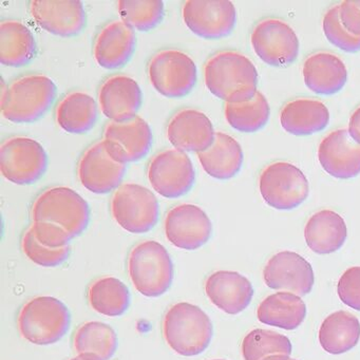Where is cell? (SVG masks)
I'll use <instances>...</instances> for the list:
<instances>
[{
    "mask_svg": "<svg viewBox=\"0 0 360 360\" xmlns=\"http://www.w3.org/2000/svg\"><path fill=\"white\" fill-rule=\"evenodd\" d=\"M349 131L351 138L355 141L356 143L360 144V106L352 113L349 117Z\"/></svg>",
    "mask_w": 360,
    "mask_h": 360,
    "instance_id": "41",
    "label": "cell"
},
{
    "mask_svg": "<svg viewBox=\"0 0 360 360\" xmlns=\"http://www.w3.org/2000/svg\"><path fill=\"white\" fill-rule=\"evenodd\" d=\"M204 81L210 94L229 104L248 102L256 96L258 71L250 58L235 50H222L204 64Z\"/></svg>",
    "mask_w": 360,
    "mask_h": 360,
    "instance_id": "1",
    "label": "cell"
},
{
    "mask_svg": "<svg viewBox=\"0 0 360 360\" xmlns=\"http://www.w3.org/2000/svg\"><path fill=\"white\" fill-rule=\"evenodd\" d=\"M263 360H296L290 358L288 355H274L269 356V357L264 358Z\"/></svg>",
    "mask_w": 360,
    "mask_h": 360,
    "instance_id": "42",
    "label": "cell"
},
{
    "mask_svg": "<svg viewBox=\"0 0 360 360\" xmlns=\"http://www.w3.org/2000/svg\"><path fill=\"white\" fill-rule=\"evenodd\" d=\"M205 292L214 307L229 315H237L252 302L254 288L250 280L241 274L219 271L208 276Z\"/></svg>",
    "mask_w": 360,
    "mask_h": 360,
    "instance_id": "23",
    "label": "cell"
},
{
    "mask_svg": "<svg viewBox=\"0 0 360 360\" xmlns=\"http://www.w3.org/2000/svg\"><path fill=\"white\" fill-rule=\"evenodd\" d=\"M54 117L56 124L68 134H87L98 121V105L85 92H69L58 101Z\"/></svg>",
    "mask_w": 360,
    "mask_h": 360,
    "instance_id": "28",
    "label": "cell"
},
{
    "mask_svg": "<svg viewBox=\"0 0 360 360\" xmlns=\"http://www.w3.org/2000/svg\"><path fill=\"white\" fill-rule=\"evenodd\" d=\"M339 18L347 32L360 37V0H345L339 5Z\"/></svg>",
    "mask_w": 360,
    "mask_h": 360,
    "instance_id": "40",
    "label": "cell"
},
{
    "mask_svg": "<svg viewBox=\"0 0 360 360\" xmlns=\"http://www.w3.org/2000/svg\"><path fill=\"white\" fill-rule=\"evenodd\" d=\"M73 347L82 359L110 360L117 349V332L104 322H85L73 335Z\"/></svg>",
    "mask_w": 360,
    "mask_h": 360,
    "instance_id": "29",
    "label": "cell"
},
{
    "mask_svg": "<svg viewBox=\"0 0 360 360\" xmlns=\"http://www.w3.org/2000/svg\"><path fill=\"white\" fill-rule=\"evenodd\" d=\"M302 75L305 86L320 96L338 94L347 81L345 63L330 52H316L307 56L303 62Z\"/></svg>",
    "mask_w": 360,
    "mask_h": 360,
    "instance_id": "24",
    "label": "cell"
},
{
    "mask_svg": "<svg viewBox=\"0 0 360 360\" xmlns=\"http://www.w3.org/2000/svg\"><path fill=\"white\" fill-rule=\"evenodd\" d=\"M29 11L41 29L56 37H77L87 22L85 8L79 0H33Z\"/></svg>",
    "mask_w": 360,
    "mask_h": 360,
    "instance_id": "17",
    "label": "cell"
},
{
    "mask_svg": "<svg viewBox=\"0 0 360 360\" xmlns=\"http://www.w3.org/2000/svg\"><path fill=\"white\" fill-rule=\"evenodd\" d=\"M47 168V153L34 139L9 136L0 145V170L14 184H34Z\"/></svg>",
    "mask_w": 360,
    "mask_h": 360,
    "instance_id": "9",
    "label": "cell"
},
{
    "mask_svg": "<svg viewBox=\"0 0 360 360\" xmlns=\"http://www.w3.org/2000/svg\"><path fill=\"white\" fill-rule=\"evenodd\" d=\"M32 222L46 223L68 233L81 236L90 222L87 201L69 187L53 186L37 195L31 206Z\"/></svg>",
    "mask_w": 360,
    "mask_h": 360,
    "instance_id": "4",
    "label": "cell"
},
{
    "mask_svg": "<svg viewBox=\"0 0 360 360\" xmlns=\"http://www.w3.org/2000/svg\"><path fill=\"white\" fill-rule=\"evenodd\" d=\"M163 336L170 349L179 355L193 357L210 347L214 326L210 316L201 307L179 302L164 316Z\"/></svg>",
    "mask_w": 360,
    "mask_h": 360,
    "instance_id": "3",
    "label": "cell"
},
{
    "mask_svg": "<svg viewBox=\"0 0 360 360\" xmlns=\"http://www.w3.org/2000/svg\"><path fill=\"white\" fill-rule=\"evenodd\" d=\"M153 131L142 117L126 122L109 121L103 130V143L107 153L120 163L140 161L153 146Z\"/></svg>",
    "mask_w": 360,
    "mask_h": 360,
    "instance_id": "13",
    "label": "cell"
},
{
    "mask_svg": "<svg viewBox=\"0 0 360 360\" xmlns=\"http://www.w3.org/2000/svg\"><path fill=\"white\" fill-rule=\"evenodd\" d=\"M56 92V84L47 75H22L3 90L1 113L12 123H34L49 110Z\"/></svg>",
    "mask_w": 360,
    "mask_h": 360,
    "instance_id": "2",
    "label": "cell"
},
{
    "mask_svg": "<svg viewBox=\"0 0 360 360\" xmlns=\"http://www.w3.org/2000/svg\"><path fill=\"white\" fill-rule=\"evenodd\" d=\"M70 323L68 307L50 296L34 297L27 301L18 316L20 335L37 345L58 342L68 332Z\"/></svg>",
    "mask_w": 360,
    "mask_h": 360,
    "instance_id": "6",
    "label": "cell"
},
{
    "mask_svg": "<svg viewBox=\"0 0 360 360\" xmlns=\"http://www.w3.org/2000/svg\"><path fill=\"white\" fill-rule=\"evenodd\" d=\"M117 10L125 24L142 32L155 29L165 15L161 0H121Z\"/></svg>",
    "mask_w": 360,
    "mask_h": 360,
    "instance_id": "36",
    "label": "cell"
},
{
    "mask_svg": "<svg viewBox=\"0 0 360 360\" xmlns=\"http://www.w3.org/2000/svg\"><path fill=\"white\" fill-rule=\"evenodd\" d=\"M22 250L25 256L34 264L44 267H56L63 264L70 256V245L64 248H49L35 237L31 226L22 233Z\"/></svg>",
    "mask_w": 360,
    "mask_h": 360,
    "instance_id": "37",
    "label": "cell"
},
{
    "mask_svg": "<svg viewBox=\"0 0 360 360\" xmlns=\"http://www.w3.org/2000/svg\"><path fill=\"white\" fill-rule=\"evenodd\" d=\"M126 164L115 161L105 148L102 140L90 145L77 162V178L87 191L105 195L121 186Z\"/></svg>",
    "mask_w": 360,
    "mask_h": 360,
    "instance_id": "15",
    "label": "cell"
},
{
    "mask_svg": "<svg viewBox=\"0 0 360 360\" xmlns=\"http://www.w3.org/2000/svg\"><path fill=\"white\" fill-rule=\"evenodd\" d=\"M224 115L227 123L233 129L244 134H252L266 125L271 115V108L266 98L258 91L248 102L238 104L225 103Z\"/></svg>",
    "mask_w": 360,
    "mask_h": 360,
    "instance_id": "34",
    "label": "cell"
},
{
    "mask_svg": "<svg viewBox=\"0 0 360 360\" xmlns=\"http://www.w3.org/2000/svg\"><path fill=\"white\" fill-rule=\"evenodd\" d=\"M347 237V225L340 214L320 210L307 221L304 238L307 246L318 255H328L342 248Z\"/></svg>",
    "mask_w": 360,
    "mask_h": 360,
    "instance_id": "26",
    "label": "cell"
},
{
    "mask_svg": "<svg viewBox=\"0 0 360 360\" xmlns=\"http://www.w3.org/2000/svg\"><path fill=\"white\" fill-rule=\"evenodd\" d=\"M307 316V305L297 295L279 292L266 297L259 305L257 317L261 323L292 330L299 328Z\"/></svg>",
    "mask_w": 360,
    "mask_h": 360,
    "instance_id": "31",
    "label": "cell"
},
{
    "mask_svg": "<svg viewBox=\"0 0 360 360\" xmlns=\"http://www.w3.org/2000/svg\"><path fill=\"white\" fill-rule=\"evenodd\" d=\"M322 27L326 39L335 47L347 53L360 51V37H354L345 30L339 18V5L333 6L326 11Z\"/></svg>",
    "mask_w": 360,
    "mask_h": 360,
    "instance_id": "38",
    "label": "cell"
},
{
    "mask_svg": "<svg viewBox=\"0 0 360 360\" xmlns=\"http://www.w3.org/2000/svg\"><path fill=\"white\" fill-rule=\"evenodd\" d=\"M250 43L263 63L278 68L292 65L300 47L294 29L279 18L260 20L252 29Z\"/></svg>",
    "mask_w": 360,
    "mask_h": 360,
    "instance_id": "12",
    "label": "cell"
},
{
    "mask_svg": "<svg viewBox=\"0 0 360 360\" xmlns=\"http://www.w3.org/2000/svg\"><path fill=\"white\" fill-rule=\"evenodd\" d=\"M182 18L198 37L220 39L235 28L237 12L233 4L227 0H188L183 4Z\"/></svg>",
    "mask_w": 360,
    "mask_h": 360,
    "instance_id": "14",
    "label": "cell"
},
{
    "mask_svg": "<svg viewBox=\"0 0 360 360\" xmlns=\"http://www.w3.org/2000/svg\"><path fill=\"white\" fill-rule=\"evenodd\" d=\"M147 178L162 197L178 199L188 193L195 185V167L186 153L176 149H165L149 160Z\"/></svg>",
    "mask_w": 360,
    "mask_h": 360,
    "instance_id": "11",
    "label": "cell"
},
{
    "mask_svg": "<svg viewBox=\"0 0 360 360\" xmlns=\"http://www.w3.org/2000/svg\"><path fill=\"white\" fill-rule=\"evenodd\" d=\"M70 360H84V359H82L81 357H79V356H77V357L72 358V359H70Z\"/></svg>",
    "mask_w": 360,
    "mask_h": 360,
    "instance_id": "43",
    "label": "cell"
},
{
    "mask_svg": "<svg viewBox=\"0 0 360 360\" xmlns=\"http://www.w3.org/2000/svg\"><path fill=\"white\" fill-rule=\"evenodd\" d=\"M166 136L176 150L198 155L214 144L216 132L205 113L198 109L183 108L170 117Z\"/></svg>",
    "mask_w": 360,
    "mask_h": 360,
    "instance_id": "18",
    "label": "cell"
},
{
    "mask_svg": "<svg viewBox=\"0 0 360 360\" xmlns=\"http://www.w3.org/2000/svg\"><path fill=\"white\" fill-rule=\"evenodd\" d=\"M318 160L334 178H355L360 174V144L351 138L347 129L334 130L320 143Z\"/></svg>",
    "mask_w": 360,
    "mask_h": 360,
    "instance_id": "22",
    "label": "cell"
},
{
    "mask_svg": "<svg viewBox=\"0 0 360 360\" xmlns=\"http://www.w3.org/2000/svg\"><path fill=\"white\" fill-rule=\"evenodd\" d=\"M110 210L115 222L128 233L150 231L159 221V201L150 189L134 184H122L113 193Z\"/></svg>",
    "mask_w": 360,
    "mask_h": 360,
    "instance_id": "8",
    "label": "cell"
},
{
    "mask_svg": "<svg viewBox=\"0 0 360 360\" xmlns=\"http://www.w3.org/2000/svg\"><path fill=\"white\" fill-rule=\"evenodd\" d=\"M244 360H263L274 355L292 354V342L288 337L274 330L257 328L244 337L241 345Z\"/></svg>",
    "mask_w": 360,
    "mask_h": 360,
    "instance_id": "35",
    "label": "cell"
},
{
    "mask_svg": "<svg viewBox=\"0 0 360 360\" xmlns=\"http://www.w3.org/2000/svg\"><path fill=\"white\" fill-rule=\"evenodd\" d=\"M136 37L134 29L123 20H111L102 27L94 37V58L102 68H122L131 60L136 51Z\"/></svg>",
    "mask_w": 360,
    "mask_h": 360,
    "instance_id": "21",
    "label": "cell"
},
{
    "mask_svg": "<svg viewBox=\"0 0 360 360\" xmlns=\"http://www.w3.org/2000/svg\"><path fill=\"white\" fill-rule=\"evenodd\" d=\"M337 292L345 305L360 311V266L351 267L342 274Z\"/></svg>",
    "mask_w": 360,
    "mask_h": 360,
    "instance_id": "39",
    "label": "cell"
},
{
    "mask_svg": "<svg viewBox=\"0 0 360 360\" xmlns=\"http://www.w3.org/2000/svg\"><path fill=\"white\" fill-rule=\"evenodd\" d=\"M164 231L172 245L181 250H195L210 241L212 223L199 206L180 204L166 214Z\"/></svg>",
    "mask_w": 360,
    "mask_h": 360,
    "instance_id": "16",
    "label": "cell"
},
{
    "mask_svg": "<svg viewBox=\"0 0 360 360\" xmlns=\"http://www.w3.org/2000/svg\"><path fill=\"white\" fill-rule=\"evenodd\" d=\"M360 339V322L353 314L338 311L323 320L319 330L322 349L333 355L349 352Z\"/></svg>",
    "mask_w": 360,
    "mask_h": 360,
    "instance_id": "32",
    "label": "cell"
},
{
    "mask_svg": "<svg viewBox=\"0 0 360 360\" xmlns=\"http://www.w3.org/2000/svg\"><path fill=\"white\" fill-rule=\"evenodd\" d=\"M259 189L267 205L292 210L309 197V181L302 172L288 162H275L261 172Z\"/></svg>",
    "mask_w": 360,
    "mask_h": 360,
    "instance_id": "10",
    "label": "cell"
},
{
    "mask_svg": "<svg viewBox=\"0 0 360 360\" xmlns=\"http://www.w3.org/2000/svg\"><path fill=\"white\" fill-rule=\"evenodd\" d=\"M212 360H224V359H212Z\"/></svg>",
    "mask_w": 360,
    "mask_h": 360,
    "instance_id": "44",
    "label": "cell"
},
{
    "mask_svg": "<svg viewBox=\"0 0 360 360\" xmlns=\"http://www.w3.org/2000/svg\"><path fill=\"white\" fill-rule=\"evenodd\" d=\"M147 75L153 87L161 96L182 98L195 87L197 65L188 54L180 50H160L149 60Z\"/></svg>",
    "mask_w": 360,
    "mask_h": 360,
    "instance_id": "7",
    "label": "cell"
},
{
    "mask_svg": "<svg viewBox=\"0 0 360 360\" xmlns=\"http://www.w3.org/2000/svg\"><path fill=\"white\" fill-rule=\"evenodd\" d=\"M265 284L273 290L305 296L315 282L311 265L294 252H278L269 259L263 271Z\"/></svg>",
    "mask_w": 360,
    "mask_h": 360,
    "instance_id": "19",
    "label": "cell"
},
{
    "mask_svg": "<svg viewBox=\"0 0 360 360\" xmlns=\"http://www.w3.org/2000/svg\"><path fill=\"white\" fill-rule=\"evenodd\" d=\"M127 269L132 284L143 296L157 298L172 288L174 263L159 242L147 240L134 245L128 256Z\"/></svg>",
    "mask_w": 360,
    "mask_h": 360,
    "instance_id": "5",
    "label": "cell"
},
{
    "mask_svg": "<svg viewBox=\"0 0 360 360\" xmlns=\"http://www.w3.org/2000/svg\"><path fill=\"white\" fill-rule=\"evenodd\" d=\"M280 123L288 134L311 136L322 131L330 123L328 107L314 98H296L286 103L280 112Z\"/></svg>",
    "mask_w": 360,
    "mask_h": 360,
    "instance_id": "25",
    "label": "cell"
},
{
    "mask_svg": "<svg viewBox=\"0 0 360 360\" xmlns=\"http://www.w3.org/2000/svg\"><path fill=\"white\" fill-rule=\"evenodd\" d=\"M90 307L108 317L124 315L130 307V292L117 278L101 277L91 282L87 292Z\"/></svg>",
    "mask_w": 360,
    "mask_h": 360,
    "instance_id": "33",
    "label": "cell"
},
{
    "mask_svg": "<svg viewBox=\"0 0 360 360\" xmlns=\"http://www.w3.org/2000/svg\"><path fill=\"white\" fill-rule=\"evenodd\" d=\"M98 101L105 117L113 122H126L136 117L142 107L143 94L136 79L113 75L101 84Z\"/></svg>",
    "mask_w": 360,
    "mask_h": 360,
    "instance_id": "20",
    "label": "cell"
},
{
    "mask_svg": "<svg viewBox=\"0 0 360 360\" xmlns=\"http://www.w3.org/2000/svg\"><path fill=\"white\" fill-rule=\"evenodd\" d=\"M37 53V41L30 29L20 20L0 22V63L7 67L29 64Z\"/></svg>",
    "mask_w": 360,
    "mask_h": 360,
    "instance_id": "30",
    "label": "cell"
},
{
    "mask_svg": "<svg viewBox=\"0 0 360 360\" xmlns=\"http://www.w3.org/2000/svg\"><path fill=\"white\" fill-rule=\"evenodd\" d=\"M197 155L206 174L217 180L237 176L244 159L241 145L224 132H216L214 144Z\"/></svg>",
    "mask_w": 360,
    "mask_h": 360,
    "instance_id": "27",
    "label": "cell"
}]
</instances>
